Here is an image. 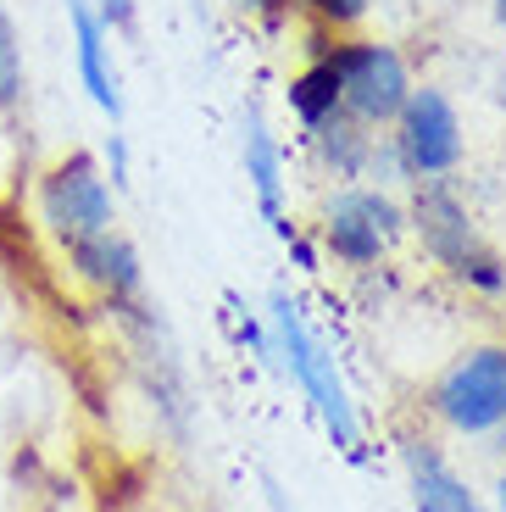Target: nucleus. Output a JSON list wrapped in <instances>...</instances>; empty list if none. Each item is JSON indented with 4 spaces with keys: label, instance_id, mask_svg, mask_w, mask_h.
I'll use <instances>...</instances> for the list:
<instances>
[{
    "label": "nucleus",
    "instance_id": "nucleus-19",
    "mask_svg": "<svg viewBox=\"0 0 506 512\" xmlns=\"http://www.w3.org/2000/svg\"><path fill=\"white\" fill-rule=\"evenodd\" d=\"M495 23H501V28H506V0H495Z\"/></svg>",
    "mask_w": 506,
    "mask_h": 512
},
{
    "label": "nucleus",
    "instance_id": "nucleus-15",
    "mask_svg": "<svg viewBox=\"0 0 506 512\" xmlns=\"http://www.w3.org/2000/svg\"><path fill=\"white\" fill-rule=\"evenodd\" d=\"M312 6L329 17V23H356V17L367 12V0H312Z\"/></svg>",
    "mask_w": 506,
    "mask_h": 512
},
{
    "label": "nucleus",
    "instance_id": "nucleus-1",
    "mask_svg": "<svg viewBox=\"0 0 506 512\" xmlns=\"http://www.w3.org/2000/svg\"><path fill=\"white\" fill-rule=\"evenodd\" d=\"M273 323H279V346H284V357H290L301 390L312 396L323 429L334 435V446L356 451V407H351V396H345V379L334 373V357H329V351L312 340V329H306L301 307H295L290 295H273Z\"/></svg>",
    "mask_w": 506,
    "mask_h": 512
},
{
    "label": "nucleus",
    "instance_id": "nucleus-21",
    "mask_svg": "<svg viewBox=\"0 0 506 512\" xmlns=\"http://www.w3.org/2000/svg\"><path fill=\"white\" fill-rule=\"evenodd\" d=\"M501 435H506V418H501Z\"/></svg>",
    "mask_w": 506,
    "mask_h": 512
},
{
    "label": "nucleus",
    "instance_id": "nucleus-2",
    "mask_svg": "<svg viewBox=\"0 0 506 512\" xmlns=\"http://www.w3.org/2000/svg\"><path fill=\"white\" fill-rule=\"evenodd\" d=\"M39 218L51 223V234L67 251L95 234H112V190H106L95 156L73 151L39 179Z\"/></svg>",
    "mask_w": 506,
    "mask_h": 512
},
{
    "label": "nucleus",
    "instance_id": "nucleus-12",
    "mask_svg": "<svg viewBox=\"0 0 506 512\" xmlns=\"http://www.w3.org/2000/svg\"><path fill=\"white\" fill-rule=\"evenodd\" d=\"M290 106L301 112V123H323L329 112H340V73L329 62H312L290 84Z\"/></svg>",
    "mask_w": 506,
    "mask_h": 512
},
{
    "label": "nucleus",
    "instance_id": "nucleus-7",
    "mask_svg": "<svg viewBox=\"0 0 506 512\" xmlns=\"http://www.w3.org/2000/svg\"><path fill=\"white\" fill-rule=\"evenodd\" d=\"M401 156L412 173H451L462 156V123L440 90H412L401 106Z\"/></svg>",
    "mask_w": 506,
    "mask_h": 512
},
{
    "label": "nucleus",
    "instance_id": "nucleus-14",
    "mask_svg": "<svg viewBox=\"0 0 506 512\" xmlns=\"http://www.w3.org/2000/svg\"><path fill=\"white\" fill-rule=\"evenodd\" d=\"M17 101H23V45L12 17L0 12V112H12Z\"/></svg>",
    "mask_w": 506,
    "mask_h": 512
},
{
    "label": "nucleus",
    "instance_id": "nucleus-16",
    "mask_svg": "<svg viewBox=\"0 0 506 512\" xmlns=\"http://www.w3.org/2000/svg\"><path fill=\"white\" fill-rule=\"evenodd\" d=\"M106 151H112V184H123L128 179V145H123V134H112Z\"/></svg>",
    "mask_w": 506,
    "mask_h": 512
},
{
    "label": "nucleus",
    "instance_id": "nucleus-11",
    "mask_svg": "<svg viewBox=\"0 0 506 512\" xmlns=\"http://www.w3.org/2000/svg\"><path fill=\"white\" fill-rule=\"evenodd\" d=\"M245 173H251L256 184V201H262L267 223L290 240V223H284V179H279V145L267 140L262 117L251 112V123H245Z\"/></svg>",
    "mask_w": 506,
    "mask_h": 512
},
{
    "label": "nucleus",
    "instance_id": "nucleus-17",
    "mask_svg": "<svg viewBox=\"0 0 506 512\" xmlns=\"http://www.w3.org/2000/svg\"><path fill=\"white\" fill-rule=\"evenodd\" d=\"M106 23L128 28V23H134V0H106Z\"/></svg>",
    "mask_w": 506,
    "mask_h": 512
},
{
    "label": "nucleus",
    "instance_id": "nucleus-4",
    "mask_svg": "<svg viewBox=\"0 0 506 512\" xmlns=\"http://www.w3.org/2000/svg\"><path fill=\"white\" fill-rule=\"evenodd\" d=\"M323 62L340 73V106H351L362 123H390V117H401L412 84H406V62L390 45H340Z\"/></svg>",
    "mask_w": 506,
    "mask_h": 512
},
{
    "label": "nucleus",
    "instance_id": "nucleus-3",
    "mask_svg": "<svg viewBox=\"0 0 506 512\" xmlns=\"http://www.w3.org/2000/svg\"><path fill=\"white\" fill-rule=\"evenodd\" d=\"M412 212H418V229L423 240H429V251L440 256L445 268L456 273V279L479 284V290H501L506 273H501V256L490 251V245H479V234H473L468 212H462V201H456L451 190H445L440 179H423L418 201H412Z\"/></svg>",
    "mask_w": 506,
    "mask_h": 512
},
{
    "label": "nucleus",
    "instance_id": "nucleus-20",
    "mask_svg": "<svg viewBox=\"0 0 506 512\" xmlns=\"http://www.w3.org/2000/svg\"><path fill=\"white\" fill-rule=\"evenodd\" d=\"M501 512H506V474H501Z\"/></svg>",
    "mask_w": 506,
    "mask_h": 512
},
{
    "label": "nucleus",
    "instance_id": "nucleus-8",
    "mask_svg": "<svg viewBox=\"0 0 506 512\" xmlns=\"http://www.w3.org/2000/svg\"><path fill=\"white\" fill-rule=\"evenodd\" d=\"M67 256H73L78 279H89L112 307H123V301L140 295V256H134L128 240H117V234H95V240L73 245Z\"/></svg>",
    "mask_w": 506,
    "mask_h": 512
},
{
    "label": "nucleus",
    "instance_id": "nucleus-13",
    "mask_svg": "<svg viewBox=\"0 0 506 512\" xmlns=\"http://www.w3.org/2000/svg\"><path fill=\"white\" fill-rule=\"evenodd\" d=\"M312 128H317V145H323V156H329V162L340 167V173H356V167H362V156H367V140L356 134L351 123H345L340 112H329L323 123H312Z\"/></svg>",
    "mask_w": 506,
    "mask_h": 512
},
{
    "label": "nucleus",
    "instance_id": "nucleus-9",
    "mask_svg": "<svg viewBox=\"0 0 506 512\" xmlns=\"http://www.w3.org/2000/svg\"><path fill=\"white\" fill-rule=\"evenodd\" d=\"M73 17V51H78V78H84L89 101L101 106L106 117H123V95H117V73L106 62V17H95L84 0H67Z\"/></svg>",
    "mask_w": 506,
    "mask_h": 512
},
{
    "label": "nucleus",
    "instance_id": "nucleus-10",
    "mask_svg": "<svg viewBox=\"0 0 506 512\" xmlns=\"http://www.w3.org/2000/svg\"><path fill=\"white\" fill-rule=\"evenodd\" d=\"M406 468H412L418 512H484L479 501H473V490L445 468V457L434 446H406Z\"/></svg>",
    "mask_w": 506,
    "mask_h": 512
},
{
    "label": "nucleus",
    "instance_id": "nucleus-5",
    "mask_svg": "<svg viewBox=\"0 0 506 512\" xmlns=\"http://www.w3.org/2000/svg\"><path fill=\"white\" fill-rule=\"evenodd\" d=\"M440 412L445 423H456L462 435H484V429H501L506 418V351H473L468 362H456L440 384Z\"/></svg>",
    "mask_w": 506,
    "mask_h": 512
},
{
    "label": "nucleus",
    "instance_id": "nucleus-18",
    "mask_svg": "<svg viewBox=\"0 0 506 512\" xmlns=\"http://www.w3.org/2000/svg\"><path fill=\"white\" fill-rule=\"evenodd\" d=\"M245 6H267V12H279V6H290V0H245Z\"/></svg>",
    "mask_w": 506,
    "mask_h": 512
},
{
    "label": "nucleus",
    "instance_id": "nucleus-6",
    "mask_svg": "<svg viewBox=\"0 0 506 512\" xmlns=\"http://www.w3.org/2000/svg\"><path fill=\"white\" fill-rule=\"evenodd\" d=\"M395 234H401V212H395V201H384V195L345 190V195H334V201H329L323 240H329V251L340 256V262H351V268L379 262V256L390 251Z\"/></svg>",
    "mask_w": 506,
    "mask_h": 512
}]
</instances>
